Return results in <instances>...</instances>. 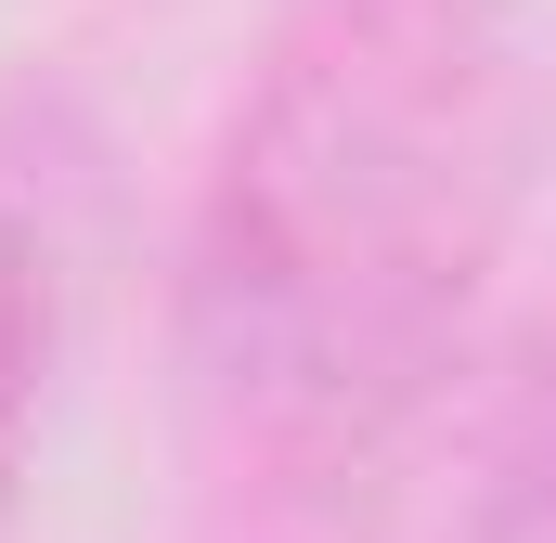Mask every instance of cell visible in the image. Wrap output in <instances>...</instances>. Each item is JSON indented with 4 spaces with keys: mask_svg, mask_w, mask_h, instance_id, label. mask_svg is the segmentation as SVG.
<instances>
[{
    "mask_svg": "<svg viewBox=\"0 0 556 543\" xmlns=\"http://www.w3.org/2000/svg\"><path fill=\"white\" fill-rule=\"evenodd\" d=\"M531 194L518 0H298L181 220V389L220 492H376L466 363Z\"/></svg>",
    "mask_w": 556,
    "mask_h": 543,
    "instance_id": "cell-1",
    "label": "cell"
},
{
    "mask_svg": "<svg viewBox=\"0 0 556 543\" xmlns=\"http://www.w3.org/2000/svg\"><path fill=\"white\" fill-rule=\"evenodd\" d=\"M65 311H78V247H65V168L26 130H0V543L39 466V414L65 376Z\"/></svg>",
    "mask_w": 556,
    "mask_h": 543,
    "instance_id": "cell-2",
    "label": "cell"
},
{
    "mask_svg": "<svg viewBox=\"0 0 556 543\" xmlns=\"http://www.w3.org/2000/svg\"><path fill=\"white\" fill-rule=\"evenodd\" d=\"M479 402L453 427V492L427 543H556V311L466 363Z\"/></svg>",
    "mask_w": 556,
    "mask_h": 543,
    "instance_id": "cell-3",
    "label": "cell"
},
{
    "mask_svg": "<svg viewBox=\"0 0 556 543\" xmlns=\"http://www.w3.org/2000/svg\"><path fill=\"white\" fill-rule=\"evenodd\" d=\"M207 543H389L376 492H220Z\"/></svg>",
    "mask_w": 556,
    "mask_h": 543,
    "instance_id": "cell-4",
    "label": "cell"
}]
</instances>
